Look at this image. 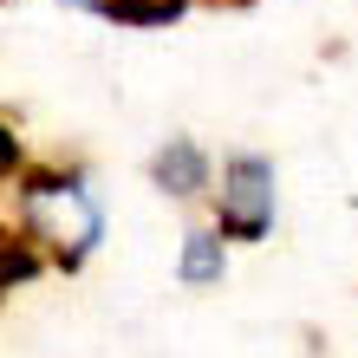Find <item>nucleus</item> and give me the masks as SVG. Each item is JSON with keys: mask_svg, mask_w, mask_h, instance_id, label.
Instances as JSON below:
<instances>
[{"mask_svg": "<svg viewBox=\"0 0 358 358\" xmlns=\"http://www.w3.org/2000/svg\"><path fill=\"white\" fill-rule=\"evenodd\" d=\"M7 222L46 255L52 273H85L111 241L104 182L78 157H33V170L7 189Z\"/></svg>", "mask_w": 358, "mask_h": 358, "instance_id": "f257e3e1", "label": "nucleus"}, {"mask_svg": "<svg viewBox=\"0 0 358 358\" xmlns=\"http://www.w3.org/2000/svg\"><path fill=\"white\" fill-rule=\"evenodd\" d=\"M202 215L222 228L235 248H267L280 235V215H287V189H280V163L255 143H235L222 150L215 163V189H208Z\"/></svg>", "mask_w": 358, "mask_h": 358, "instance_id": "f03ea898", "label": "nucleus"}, {"mask_svg": "<svg viewBox=\"0 0 358 358\" xmlns=\"http://www.w3.org/2000/svg\"><path fill=\"white\" fill-rule=\"evenodd\" d=\"M215 163H222V150H208L196 131H170L143 157V182H150L157 202L182 208V215H202L208 189H215Z\"/></svg>", "mask_w": 358, "mask_h": 358, "instance_id": "7ed1b4c3", "label": "nucleus"}, {"mask_svg": "<svg viewBox=\"0 0 358 358\" xmlns=\"http://www.w3.org/2000/svg\"><path fill=\"white\" fill-rule=\"evenodd\" d=\"M235 255H241V248L228 241L208 215H189V222H182V235H176L170 273H176V287H182V293H222V287H228V273H235Z\"/></svg>", "mask_w": 358, "mask_h": 358, "instance_id": "20e7f679", "label": "nucleus"}, {"mask_svg": "<svg viewBox=\"0 0 358 358\" xmlns=\"http://www.w3.org/2000/svg\"><path fill=\"white\" fill-rule=\"evenodd\" d=\"M39 273H52L46 255H39V248L20 235L7 215H0V300H13V293H20V287H33Z\"/></svg>", "mask_w": 358, "mask_h": 358, "instance_id": "39448f33", "label": "nucleus"}, {"mask_svg": "<svg viewBox=\"0 0 358 358\" xmlns=\"http://www.w3.org/2000/svg\"><path fill=\"white\" fill-rule=\"evenodd\" d=\"M27 170H33V150H27V137H20V124L0 111V196H7Z\"/></svg>", "mask_w": 358, "mask_h": 358, "instance_id": "423d86ee", "label": "nucleus"}, {"mask_svg": "<svg viewBox=\"0 0 358 358\" xmlns=\"http://www.w3.org/2000/svg\"><path fill=\"white\" fill-rule=\"evenodd\" d=\"M59 7H72V13H85V20H111L117 0H59Z\"/></svg>", "mask_w": 358, "mask_h": 358, "instance_id": "0eeeda50", "label": "nucleus"}, {"mask_svg": "<svg viewBox=\"0 0 358 358\" xmlns=\"http://www.w3.org/2000/svg\"><path fill=\"white\" fill-rule=\"evenodd\" d=\"M182 7H255V0H182Z\"/></svg>", "mask_w": 358, "mask_h": 358, "instance_id": "6e6552de", "label": "nucleus"}, {"mask_svg": "<svg viewBox=\"0 0 358 358\" xmlns=\"http://www.w3.org/2000/svg\"><path fill=\"white\" fill-rule=\"evenodd\" d=\"M0 7H7V0H0Z\"/></svg>", "mask_w": 358, "mask_h": 358, "instance_id": "1a4fd4ad", "label": "nucleus"}]
</instances>
